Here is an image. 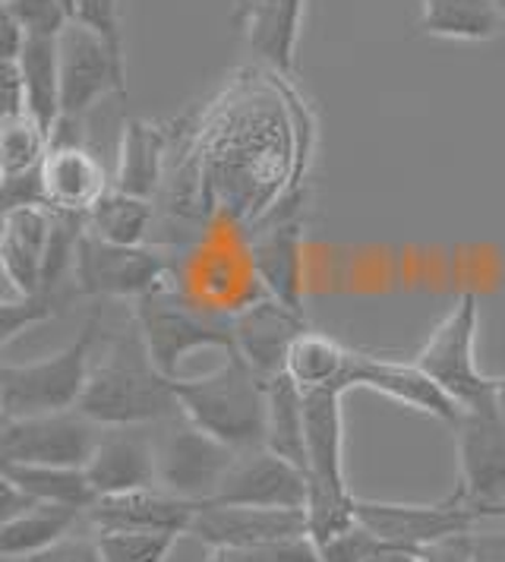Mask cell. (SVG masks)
Instances as JSON below:
<instances>
[{"label":"cell","mask_w":505,"mask_h":562,"mask_svg":"<svg viewBox=\"0 0 505 562\" xmlns=\"http://www.w3.org/2000/svg\"><path fill=\"white\" fill-rule=\"evenodd\" d=\"M79 411L101 430H139L180 414L175 380L158 370L133 319L108 338L104 355L92 363Z\"/></svg>","instance_id":"6da1fadb"},{"label":"cell","mask_w":505,"mask_h":562,"mask_svg":"<svg viewBox=\"0 0 505 562\" xmlns=\"http://www.w3.org/2000/svg\"><path fill=\"white\" fill-rule=\"evenodd\" d=\"M180 417L222 439L225 446L247 452L266 446V380L237 351L205 376L175 380Z\"/></svg>","instance_id":"7a4b0ae2"},{"label":"cell","mask_w":505,"mask_h":562,"mask_svg":"<svg viewBox=\"0 0 505 562\" xmlns=\"http://www.w3.org/2000/svg\"><path fill=\"white\" fill-rule=\"evenodd\" d=\"M133 323L158 370L171 380L197 351H234V313L202 304L171 279L133 301Z\"/></svg>","instance_id":"3957f363"},{"label":"cell","mask_w":505,"mask_h":562,"mask_svg":"<svg viewBox=\"0 0 505 562\" xmlns=\"http://www.w3.org/2000/svg\"><path fill=\"white\" fill-rule=\"evenodd\" d=\"M99 335L101 307H96L64 351L32 363L7 360L0 367V417H35L79 408Z\"/></svg>","instance_id":"277c9868"},{"label":"cell","mask_w":505,"mask_h":562,"mask_svg":"<svg viewBox=\"0 0 505 562\" xmlns=\"http://www.w3.org/2000/svg\"><path fill=\"white\" fill-rule=\"evenodd\" d=\"M480 297L464 291L442 323L429 333L424 348L414 355V363L439 385L461 411L483 408L493 402L496 376H486L478 363Z\"/></svg>","instance_id":"5b68a950"},{"label":"cell","mask_w":505,"mask_h":562,"mask_svg":"<svg viewBox=\"0 0 505 562\" xmlns=\"http://www.w3.org/2000/svg\"><path fill=\"white\" fill-rule=\"evenodd\" d=\"M171 262L161 250L108 244L96 234H82L74 259L76 297L96 301H139L152 288L165 284Z\"/></svg>","instance_id":"8992f818"},{"label":"cell","mask_w":505,"mask_h":562,"mask_svg":"<svg viewBox=\"0 0 505 562\" xmlns=\"http://www.w3.org/2000/svg\"><path fill=\"white\" fill-rule=\"evenodd\" d=\"M101 430L79 408L35 417H0V464H57L86 468Z\"/></svg>","instance_id":"52a82bcc"},{"label":"cell","mask_w":505,"mask_h":562,"mask_svg":"<svg viewBox=\"0 0 505 562\" xmlns=\"http://www.w3.org/2000/svg\"><path fill=\"white\" fill-rule=\"evenodd\" d=\"M458 493L486 518H505V420L490 405L461 411L454 424Z\"/></svg>","instance_id":"ba28073f"},{"label":"cell","mask_w":505,"mask_h":562,"mask_svg":"<svg viewBox=\"0 0 505 562\" xmlns=\"http://www.w3.org/2000/svg\"><path fill=\"white\" fill-rule=\"evenodd\" d=\"M237 449L225 446L222 439L200 430L187 417L177 424L175 417L155 439V471L158 486L177 493L183 499L209 503L237 461Z\"/></svg>","instance_id":"9c48e42d"},{"label":"cell","mask_w":505,"mask_h":562,"mask_svg":"<svg viewBox=\"0 0 505 562\" xmlns=\"http://www.w3.org/2000/svg\"><path fill=\"white\" fill-rule=\"evenodd\" d=\"M303 196L269 209L250 234V272L262 294L303 313Z\"/></svg>","instance_id":"30bf717a"},{"label":"cell","mask_w":505,"mask_h":562,"mask_svg":"<svg viewBox=\"0 0 505 562\" xmlns=\"http://www.w3.org/2000/svg\"><path fill=\"white\" fill-rule=\"evenodd\" d=\"M60 48V117H86L108 92L126 95V64L111 45L82 23H70L57 38Z\"/></svg>","instance_id":"8fae6325"},{"label":"cell","mask_w":505,"mask_h":562,"mask_svg":"<svg viewBox=\"0 0 505 562\" xmlns=\"http://www.w3.org/2000/svg\"><path fill=\"white\" fill-rule=\"evenodd\" d=\"M357 518L367 525L379 540L392 547H427L433 540L449 535L478 531L483 521H490L480 509L461 499L454 490L442 503H379V499H360L357 496Z\"/></svg>","instance_id":"7c38bea8"},{"label":"cell","mask_w":505,"mask_h":562,"mask_svg":"<svg viewBox=\"0 0 505 562\" xmlns=\"http://www.w3.org/2000/svg\"><path fill=\"white\" fill-rule=\"evenodd\" d=\"M306 499L310 474L301 464L281 459L269 446H259L237 456L209 503L252 509H306Z\"/></svg>","instance_id":"4fadbf2b"},{"label":"cell","mask_w":505,"mask_h":562,"mask_svg":"<svg viewBox=\"0 0 505 562\" xmlns=\"http://www.w3.org/2000/svg\"><path fill=\"white\" fill-rule=\"evenodd\" d=\"M306 319L298 310L262 294L234 313V351L250 363L262 380L284 373L291 345L306 333Z\"/></svg>","instance_id":"5bb4252c"},{"label":"cell","mask_w":505,"mask_h":562,"mask_svg":"<svg viewBox=\"0 0 505 562\" xmlns=\"http://www.w3.org/2000/svg\"><path fill=\"white\" fill-rule=\"evenodd\" d=\"M348 383H351V389L379 392V395H385L389 402H395L402 408L427 414L433 420H442V424H452V427L461 417V408L429 380L414 360L404 363V360L373 358V355L354 351L351 380Z\"/></svg>","instance_id":"9a60e30c"},{"label":"cell","mask_w":505,"mask_h":562,"mask_svg":"<svg viewBox=\"0 0 505 562\" xmlns=\"http://www.w3.org/2000/svg\"><path fill=\"white\" fill-rule=\"evenodd\" d=\"M205 503L183 499L177 493H168L161 486H146L133 493L101 496L92 509L86 512L89 525L96 531H165V535H190L193 521Z\"/></svg>","instance_id":"2e32d148"},{"label":"cell","mask_w":505,"mask_h":562,"mask_svg":"<svg viewBox=\"0 0 505 562\" xmlns=\"http://www.w3.org/2000/svg\"><path fill=\"white\" fill-rule=\"evenodd\" d=\"M303 3L306 0H250L247 10L231 20L234 32L244 35L247 48L269 67L272 77L294 79Z\"/></svg>","instance_id":"e0dca14e"},{"label":"cell","mask_w":505,"mask_h":562,"mask_svg":"<svg viewBox=\"0 0 505 562\" xmlns=\"http://www.w3.org/2000/svg\"><path fill=\"white\" fill-rule=\"evenodd\" d=\"M348 389H313L303 392V417H306V474L310 481L328 490L351 493L345 471V402Z\"/></svg>","instance_id":"ac0fdd59"},{"label":"cell","mask_w":505,"mask_h":562,"mask_svg":"<svg viewBox=\"0 0 505 562\" xmlns=\"http://www.w3.org/2000/svg\"><path fill=\"white\" fill-rule=\"evenodd\" d=\"M54 215L48 205H23L3 212L0 231V266L16 297H29L42 288L48 259Z\"/></svg>","instance_id":"d6986e66"},{"label":"cell","mask_w":505,"mask_h":562,"mask_svg":"<svg viewBox=\"0 0 505 562\" xmlns=\"http://www.w3.org/2000/svg\"><path fill=\"white\" fill-rule=\"evenodd\" d=\"M306 535V509H252L205 503L190 528V537L205 547H240L259 540Z\"/></svg>","instance_id":"ffe728a7"},{"label":"cell","mask_w":505,"mask_h":562,"mask_svg":"<svg viewBox=\"0 0 505 562\" xmlns=\"http://www.w3.org/2000/svg\"><path fill=\"white\" fill-rule=\"evenodd\" d=\"M177 133L168 124L130 117L121 130V146H117V168H114V187L126 190L133 196L155 200L161 183L168 178V153L175 146Z\"/></svg>","instance_id":"44dd1931"},{"label":"cell","mask_w":505,"mask_h":562,"mask_svg":"<svg viewBox=\"0 0 505 562\" xmlns=\"http://www.w3.org/2000/svg\"><path fill=\"white\" fill-rule=\"evenodd\" d=\"M86 474L101 496H117L158 486L155 471V442L139 430H104L96 456L86 464Z\"/></svg>","instance_id":"7402d4cb"},{"label":"cell","mask_w":505,"mask_h":562,"mask_svg":"<svg viewBox=\"0 0 505 562\" xmlns=\"http://www.w3.org/2000/svg\"><path fill=\"white\" fill-rule=\"evenodd\" d=\"M111 187L101 161L86 146H50L42 161L45 203L57 212H89Z\"/></svg>","instance_id":"603a6c76"},{"label":"cell","mask_w":505,"mask_h":562,"mask_svg":"<svg viewBox=\"0 0 505 562\" xmlns=\"http://www.w3.org/2000/svg\"><path fill=\"white\" fill-rule=\"evenodd\" d=\"M417 32L449 42H490L503 35L500 0H420Z\"/></svg>","instance_id":"cb8c5ba5"},{"label":"cell","mask_w":505,"mask_h":562,"mask_svg":"<svg viewBox=\"0 0 505 562\" xmlns=\"http://www.w3.org/2000/svg\"><path fill=\"white\" fill-rule=\"evenodd\" d=\"M351 363H354V348L341 345L338 338H332L326 333H306L291 345L288 360H284V373L301 385L303 392H313V389H332V385H341L351 392Z\"/></svg>","instance_id":"d4e9b609"},{"label":"cell","mask_w":505,"mask_h":562,"mask_svg":"<svg viewBox=\"0 0 505 562\" xmlns=\"http://www.w3.org/2000/svg\"><path fill=\"white\" fill-rule=\"evenodd\" d=\"M86 512L67 509V506H48L38 503L35 509L23 512L20 518L3 521L0 528V557L7 562H25L38 553L50 550L64 537L76 531Z\"/></svg>","instance_id":"484cf974"},{"label":"cell","mask_w":505,"mask_h":562,"mask_svg":"<svg viewBox=\"0 0 505 562\" xmlns=\"http://www.w3.org/2000/svg\"><path fill=\"white\" fill-rule=\"evenodd\" d=\"M0 477L16 484L35 503L67 506L89 512L99 503V493L89 481L86 468H57V464H0Z\"/></svg>","instance_id":"4316f807"},{"label":"cell","mask_w":505,"mask_h":562,"mask_svg":"<svg viewBox=\"0 0 505 562\" xmlns=\"http://www.w3.org/2000/svg\"><path fill=\"white\" fill-rule=\"evenodd\" d=\"M152 228H155V200L133 196L126 190H117L114 183L86 212V231L108 244L143 247L152 237Z\"/></svg>","instance_id":"83f0119b"},{"label":"cell","mask_w":505,"mask_h":562,"mask_svg":"<svg viewBox=\"0 0 505 562\" xmlns=\"http://www.w3.org/2000/svg\"><path fill=\"white\" fill-rule=\"evenodd\" d=\"M25 82L29 114L50 130L60 121V48L57 38H25L23 54L16 57Z\"/></svg>","instance_id":"f1b7e54d"},{"label":"cell","mask_w":505,"mask_h":562,"mask_svg":"<svg viewBox=\"0 0 505 562\" xmlns=\"http://www.w3.org/2000/svg\"><path fill=\"white\" fill-rule=\"evenodd\" d=\"M266 446L281 459L294 461L306 471V417H303V389L288 373L266 380Z\"/></svg>","instance_id":"f546056e"},{"label":"cell","mask_w":505,"mask_h":562,"mask_svg":"<svg viewBox=\"0 0 505 562\" xmlns=\"http://www.w3.org/2000/svg\"><path fill=\"white\" fill-rule=\"evenodd\" d=\"M48 149V130L32 114L0 121V178H20L38 171Z\"/></svg>","instance_id":"4dcf8cb0"},{"label":"cell","mask_w":505,"mask_h":562,"mask_svg":"<svg viewBox=\"0 0 505 562\" xmlns=\"http://www.w3.org/2000/svg\"><path fill=\"white\" fill-rule=\"evenodd\" d=\"M357 518V496L341 493V490H328L310 481V499H306V537L323 547L332 537L345 535L354 528Z\"/></svg>","instance_id":"1f68e13d"},{"label":"cell","mask_w":505,"mask_h":562,"mask_svg":"<svg viewBox=\"0 0 505 562\" xmlns=\"http://www.w3.org/2000/svg\"><path fill=\"white\" fill-rule=\"evenodd\" d=\"M202 562H323L310 537H278L240 547H209Z\"/></svg>","instance_id":"d6a6232c"},{"label":"cell","mask_w":505,"mask_h":562,"mask_svg":"<svg viewBox=\"0 0 505 562\" xmlns=\"http://www.w3.org/2000/svg\"><path fill=\"white\" fill-rule=\"evenodd\" d=\"M104 562H168L177 535L165 531H96Z\"/></svg>","instance_id":"836d02e7"},{"label":"cell","mask_w":505,"mask_h":562,"mask_svg":"<svg viewBox=\"0 0 505 562\" xmlns=\"http://www.w3.org/2000/svg\"><path fill=\"white\" fill-rule=\"evenodd\" d=\"M76 297V288H64V291H35L20 301H3L0 304V341L10 345L13 338L38 323H45L50 316H57L67 307V301Z\"/></svg>","instance_id":"e575fe53"},{"label":"cell","mask_w":505,"mask_h":562,"mask_svg":"<svg viewBox=\"0 0 505 562\" xmlns=\"http://www.w3.org/2000/svg\"><path fill=\"white\" fill-rule=\"evenodd\" d=\"M3 13L23 26L25 38H60V32L74 23L60 0H3Z\"/></svg>","instance_id":"d590c367"},{"label":"cell","mask_w":505,"mask_h":562,"mask_svg":"<svg viewBox=\"0 0 505 562\" xmlns=\"http://www.w3.org/2000/svg\"><path fill=\"white\" fill-rule=\"evenodd\" d=\"M121 10L124 0H76V23L99 32L101 38L111 45V52L124 60V29H121ZM126 64V60H124Z\"/></svg>","instance_id":"8d00e7d4"},{"label":"cell","mask_w":505,"mask_h":562,"mask_svg":"<svg viewBox=\"0 0 505 562\" xmlns=\"http://www.w3.org/2000/svg\"><path fill=\"white\" fill-rule=\"evenodd\" d=\"M382 547H389L385 540H379L367 525H354L345 535L332 537L328 543L316 547L319 550V560L323 562H367L370 557H377Z\"/></svg>","instance_id":"74e56055"},{"label":"cell","mask_w":505,"mask_h":562,"mask_svg":"<svg viewBox=\"0 0 505 562\" xmlns=\"http://www.w3.org/2000/svg\"><path fill=\"white\" fill-rule=\"evenodd\" d=\"M25 562H104V557H101L99 550V537L70 535L64 537L60 543H54L50 550Z\"/></svg>","instance_id":"f35d334b"},{"label":"cell","mask_w":505,"mask_h":562,"mask_svg":"<svg viewBox=\"0 0 505 562\" xmlns=\"http://www.w3.org/2000/svg\"><path fill=\"white\" fill-rule=\"evenodd\" d=\"M417 562H474V531L449 535L414 550Z\"/></svg>","instance_id":"ab89813d"},{"label":"cell","mask_w":505,"mask_h":562,"mask_svg":"<svg viewBox=\"0 0 505 562\" xmlns=\"http://www.w3.org/2000/svg\"><path fill=\"white\" fill-rule=\"evenodd\" d=\"M23 114H29V102H25V82L23 74H20V64L3 60V114H0V121L23 117Z\"/></svg>","instance_id":"60d3db41"},{"label":"cell","mask_w":505,"mask_h":562,"mask_svg":"<svg viewBox=\"0 0 505 562\" xmlns=\"http://www.w3.org/2000/svg\"><path fill=\"white\" fill-rule=\"evenodd\" d=\"M474 562H505V525L500 531H474Z\"/></svg>","instance_id":"b9f144b4"},{"label":"cell","mask_w":505,"mask_h":562,"mask_svg":"<svg viewBox=\"0 0 505 562\" xmlns=\"http://www.w3.org/2000/svg\"><path fill=\"white\" fill-rule=\"evenodd\" d=\"M38 503L29 496V493H23L16 484H10V481H3V503H0V518L3 521H10V518H20L23 512L35 509Z\"/></svg>","instance_id":"7bdbcfd3"},{"label":"cell","mask_w":505,"mask_h":562,"mask_svg":"<svg viewBox=\"0 0 505 562\" xmlns=\"http://www.w3.org/2000/svg\"><path fill=\"white\" fill-rule=\"evenodd\" d=\"M0 45H3V60H16L23 54L25 32L10 13H3V20H0Z\"/></svg>","instance_id":"ee69618b"},{"label":"cell","mask_w":505,"mask_h":562,"mask_svg":"<svg viewBox=\"0 0 505 562\" xmlns=\"http://www.w3.org/2000/svg\"><path fill=\"white\" fill-rule=\"evenodd\" d=\"M367 562H417V557H414V550H407V547H382L377 557H370Z\"/></svg>","instance_id":"f6af8a7d"},{"label":"cell","mask_w":505,"mask_h":562,"mask_svg":"<svg viewBox=\"0 0 505 562\" xmlns=\"http://www.w3.org/2000/svg\"><path fill=\"white\" fill-rule=\"evenodd\" d=\"M493 408L500 411L505 420V376H496V383H493Z\"/></svg>","instance_id":"bcb514c9"},{"label":"cell","mask_w":505,"mask_h":562,"mask_svg":"<svg viewBox=\"0 0 505 562\" xmlns=\"http://www.w3.org/2000/svg\"><path fill=\"white\" fill-rule=\"evenodd\" d=\"M247 3H250V0H234V7H231V20H234L237 13H244V10H247Z\"/></svg>","instance_id":"7dc6e473"},{"label":"cell","mask_w":505,"mask_h":562,"mask_svg":"<svg viewBox=\"0 0 505 562\" xmlns=\"http://www.w3.org/2000/svg\"><path fill=\"white\" fill-rule=\"evenodd\" d=\"M60 3H64V7L70 10V16H74V13H76V0H60Z\"/></svg>","instance_id":"c3c4849f"},{"label":"cell","mask_w":505,"mask_h":562,"mask_svg":"<svg viewBox=\"0 0 505 562\" xmlns=\"http://www.w3.org/2000/svg\"><path fill=\"white\" fill-rule=\"evenodd\" d=\"M500 10H503V32H505V0H500Z\"/></svg>","instance_id":"681fc988"},{"label":"cell","mask_w":505,"mask_h":562,"mask_svg":"<svg viewBox=\"0 0 505 562\" xmlns=\"http://www.w3.org/2000/svg\"><path fill=\"white\" fill-rule=\"evenodd\" d=\"M503 525H505V518H503Z\"/></svg>","instance_id":"f907efd6"}]
</instances>
